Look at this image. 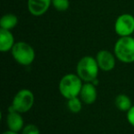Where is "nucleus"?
I'll return each instance as SVG.
<instances>
[{"label": "nucleus", "mask_w": 134, "mask_h": 134, "mask_svg": "<svg viewBox=\"0 0 134 134\" xmlns=\"http://www.w3.org/2000/svg\"><path fill=\"white\" fill-rule=\"evenodd\" d=\"M84 85L83 80L75 74H67L63 75L59 82V91L67 100L79 97Z\"/></svg>", "instance_id": "1"}, {"label": "nucleus", "mask_w": 134, "mask_h": 134, "mask_svg": "<svg viewBox=\"0 0 134 134\" xmlns=\"http://www.w3.org/2000/svg\"><path fill=\"white\" fill-rule=\"evenodd\" d=\"M99 70L97 59L88 55L81 58L76 65V75L84 82L93 83L97 80Z\"/></svg>", "instance_id": "2"}, {"label": "nucleus", "mask_w": 134, "mask_h": 134, "mask_svg": "<svg viewBox=\"0 0 134 134\" xmlns=\"http://www.w3.org/2000/svg\"><path fill=\"white\" fill-rule=\"evenodd\" d=\"M114 54L121 63H134V38L131 36L119 38L114 45Z\"/></svg>", "instance_id": "3"}, {"label": "nucleus", "mask_w": 134, "mask_h": 134, "mask_svg": "<svg viewBox=\"0 0 134 134\" xmlns=\"http://www.w3.org/2000/svg\"><path fill=\"white\" fill-rule=\"evenodd\" d=\"M12 57L19 64L28 66L35 60V51L30 44L24 41H18L11 50Z\"/></svg>", "instance_id": "4"}, {"label": "nucleus", "mask_w": 134, "mask_h": 134, "mask_svg": "<svg viewBox=\"0 0 134 134\" xmlns=\"http://www.w3.org/2000/svg\"><path fill=\"white\" fill-rule=\"evenodd\" d=\"M34 104V95L30 89H21L13 97L11 107L15 111L26 113L32 108Z\"/></svg>", "instance_id": "5"}, {"label": "nucleus", "mask_w": 134, "mask_h": 134, "mask_svg": "<svg viewBox=\"0 0 134 134\" xmlns=\"http://www.w3.org/2000/svg\"><path fill=\"white\" fill-rule=\"evenodd\" d=\"M114 30L119 37L131 36L134 32V17L129 13L119 15L115 21Z\"/></svg>", "instance_id": "6"}, {"label": "nucleus", "mask_w": 134, "mask_h": 134, "mask_svg": "<svg viewBox=\"0 0 134 134\" xmlns=\"http://www.w3.org/2000/svg\"><path fill=\"white\" fill-rule=\"evenodd\" d=\"M116 56L111 52L107 50H101L97 54V62L99 69L104 72H109L116 66Z\"/></svg>", "instance_id": "7"}, {"label": "nucleus", "mask_w": 134, "mask_h": 134, "mask_svg": "<svg viewBox=\"0 0 134 134\" xmlns=\"http://www.w3.org/2000/svg\"><path fill=\"white\" fill-rule=\"evenodd\" d=\"M52 5V0H28L27 7L32 16L41 17L44 15Z\"/></svg>", "instance_id": "8"}, {"label": "nucleus", "mask_w": 134, "mask_h": 134, "mask_svg": "<svg viewBox=\"0 0 134 134\" xmlns=\"http://www.w3.org/2000/svg\"><path fill=\"white\" fill-rule=\"evenodd\" d=\"M79 97L83 103L86 105H91L96 102L97 98V90L96 85L92 82H85L81 89Z\"/></svg>", "instance_id": "9"}, {"label": "nucleus", "mask_w": 134, "mask_h": 134, "mask_svg": "<svg viewBox=\"0 0 134 134\" xmlns=\"http://www.w3.org/2000/svg\"><path fill=\"white\" fill-rule=\"evenodd\" d=\"M7 124L8 130L12 131L19 132L24 128V119L21 113L15 110L9 111L7 116Z\"/></svg>", "instance_id": "10"}, {"label": "nucleus", "mask_w": 134, "mask_h": 134, "mask_svg": "<svg viewBox=\"0 0 134 134\" xmlns=\"http://www.w3.org/2000/svg\"><path fill=\"white\" fill-rule=\"evenodd\" d=\"M15 38L10 30L0 29V51L3 52L11 51L15 45Z\"/></svg>", "instance_id": "11"}, {"label": "nucleus", "mask_w": 134, "mask_h": 134, "mask_svg": "<svg viewBox=\"0 0 134 134\" xmlns=\"http://www.w3.org/2000/svg\"><path fill=\"white\" fill-rule=\"evenodd\" d=\"M18 23H19V19L17 16L12 13L5 14L0 19V27L3 30H13L18 25Z\"/></svg>", "instance_id": "12"}, {"label": "nucleus", "mask_w": 134, "mask_h": 134, "mask_svg": "<svg viewBox=\"0 0 134 134\" xmlns=\"http://www.w3.org/2000/svg\"><path fill=\"white\" fill-rule=\"evenodd\" d=\"M115 106L118 109L123 112H128L133 106L131 102V99L125 94L118 95L115 98Z\"/></svg>", "instance_id": "13"}, {"label": "nucleus", "mask_w": 134, "mask_h": 134, "mask_svg": "<svg viewBox=\"0 0 134 134\" xmlns=\"http://www.w3.org/2000/svg\"><path fill=\"white\" fill-rule=\"evenodd\" d=\"M83 106V101L79 97H74V98H70L67 100V107L68 109L72 112V113L77 114L82 110Z\"/></svg>", "instance_id": "14"}, {"label": "nucleus", "mask_w": 134, "mask_h": 134, "mask_svg": "<svg viewBox=\"0 0 134 134\" xmlns=\"http://www.w3.org/2000/svg\"><path fill=\"white\" fill-rule=\"evenodd\" d=\"M52 5L57 11H66L70 7L69 0H52Z\"/></svg>", "instance_id": "15"}, {"label": "nucleus", "mask_w": 134, "mask_h": 134, "mask_svg": "<svg viewBox=\"0 0 134 134\" xmlns=\"http://www.w3.org/2000/svg\"><path fill=\"white\" fill-rule=\"evenodd\" d=\"M21 134H41V132H40L39 128L36 125L29 124L23 128Z\"/></svg>", "instance_id": "16"}, {"label": "nucleus", "mask_w": 134, "mask_h": 134, "mask_svg": "<svg viewBox=\"0 0 134 134\" xmlns=\"http://www.w3.org/2000/svg\"><path fill=\"white\" fill-rule=\"evenodd\" d=\"M127 120L132 127H134V105L127 112Z\"/></svg>", "instance_id": "17"}, {"label": "nucleus", "mask_w": 134, "mask_h": 134, "mask_svg": "<svg viewBox=\"0 0 134 134\" xmlns=\"http://www.w3.org/2000/svg\"><path fill=\"white\" fill-rule=\"evenodd\" d=\"M2 134H19V132H16V131H12V130H7V131L3 132Z\"/></svg>", "instance_id": "18"}]
</instances>
